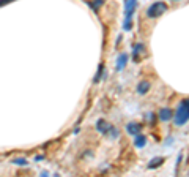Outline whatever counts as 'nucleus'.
I'll return each instance as SVG.
<instances>
[{"label": "nucleus", "instance_id": "f257e3e1", "mask_svg": "<svg viewBox=\"0 0 189 177\" xmlns=\"http://www.w3.org/2000/svg\"><path fill=\"white\" fill-rule=\"evenodd\" d=\"M175 120V125L176 126H183L188 123V119H189V101L185 98L183 101L180 103L178 109H176V112L172 115Z\"/></svg>", "mask_w": 189, "mask_h": 177}, {"label": "nucleus", "instance_id": "f03ea898", "mask_svg": "<svg viewBox=\"0 0 189 177\" xmlns=\"http://www.w3.org/2000/svg\"><path fill=\"white\" fill-rule=\"evenodd\" d=\"M165 11H167V5L164 2H154L147 8V16L153 19V18H158V16L164 14Z\"/></svg>", "mask_w": 189, "mask_h": 177}, {"label": "nucleus", "instance_id": "7ed1b4c3", "mask_svg": "<svg viewBox=\"0 0 189 177\" xmlns=\"http://www.w3.org/2000/svg\"><path fill=\"white\" fill-rule=\"evenodd\" d=\"M136 7H137V0H125V18L126 19H132Z\"/></svg>", "mask_w": 189, "mask_h": 177}, {"label": "nucleus", "instance_id": "20e7f679", "mask_svg": "<svg viewBox=\"0 0 189 177\" xmlns=\"http://www.w3.org/2000/svg\"><path fill=\"white\" fill-rule=\"evenodd\" d=\"M128 59H129V57H128V54H126V52H121L120 57L117 59V70H118V71H123L125 66H126V63H128Z\"/></svg>", "mask_w": 189, "mask_h": 177}, {"label": "nucleus", "instance_id": "39448f33", "mask_svg": "<svg viewBox=\"0 0 189 177\" xmlns=\"http://www.w3.org/2000/svg\"><path fill=\"white\" fill-rule=\"evenodd\" d=\"M158 115H159V119L162 120V122H169L172 119V115H173V111L169 109V108H162L158 112Z\"/></svg>", "mask_w": 189, "mask_h": 177}, {"label": "nucleus", "instance_id": "423d86ee", "mask_svg": "<svg viewBox=\"0 0 189 177\" xmlns=\"http://www.w3.org/2000/svg\"><path fill=\"white\" fill-rule=\"evenodd\" d=\"M140 130H142V125L136 123V122H131V123L126 125V131L129 133V135H132V136L139 135V133H140Z\"/></svg>", "mask_w": 189, "mask_h": 177}, {"label": "nucleus", "instance_id": "0eeeda50", "mask_svg": "<svg viewBox=\"0 0 189 177\" xmlns=\"http://www.w3.org/2000/svg\"><path fill=\"white\" fill-rule=\"evenodd\" d=\"M140 54H145V46H143V43H137L134 49H132V59H134V62L139 60V55Z\"/></svg>", "mask_w": 189, "mask_h": 177}, {"label": "nucleus", "instance_id": "6e6552de", "mask_svg": "<svg viewBox=\"0 0 189 177\" xmlns=\"http://www.w3.org/2000/svg\"><path fill=\"white\" fill-rule=\"evenodd\" d=\"M96 130H98L99 133H103V135H109L110 125H109V123H107V122H106V120L99 119V120H98V125H96Z\"/></svg>", "mask_w": 189, "mask_h": 177}, {"label": "nucleus", "instance_id": "1a4fd4ad", "mask_svg": "<svg viewBox=\"0 0 189 177\" xmlns=\"http://www.w3.org/2000/svg\"><path fill=\"white\" fill-rule=\"evenodd\" d=\"M134 146L137 147V149H142V147H145L147 146V138L143 136V135H136V138H134Z\"/></svg>", "mask_w": 189, "mask_h": 177}, {"label": "nucleus", "instance_id": "9d476101", "mask_svg": "<svg viewBox=\"0 0 189 177\" xmlns=\"http://www.w3.org/2000/svg\"><path fill=\"white\" fill-rule=\"evenodd\" d=\"M148 90H150V82H147V81H142L140 84L137 86V93L139 95H145Z\"/></svg>", "mask_w": 189, "mask_h": 177}, {"label": "nucleus", "instance_id": "9b49d317", "mask_svg": "<svg viewBox=\"0 0 189 177\" xmlns=\"http://www.w3.org/2000/svg\"><path fill=\"white\" fill-rule=\"evenodd\" d=\"M162 161H164V158H162V157H159V158H153L151 161L148 163V168H150V169H154V168H158V166L162 164Z\"/></svg>", "mask_w": 189, "mask_h": 177}, {"label": "nucleus", "instance_id": "f8f14e48", "mask_svg": "<svg viewBox=\"0 0 189 177\" xmlns=\"http://www.w3.org/2000/svg\"><path fill=\"white\" fill-rule=\"evenodd\" d=\"M87 3H88V7H90L93 11H98L99 7L104 3V0H94V2H87Z\"/></svg>", "mask_w": 189, "mask_h": 177}, {"label": "nucleus", "instance_id": "ddd939ff", "mask_svg": "<svg viewBox=\"0 0 189 177\" xmlns=\"http://www.w3.org/2000/svg\"><path fill=\"white\" fill-rule=\"evenodd\" d=\"M103 71H104V65L101 63V65H99L98 66V71H96V76H94V82H99V81H101V77H103Z\"/></svg>", "mask_w": 189, "mask_h": 177}, {"label": "nucleus", "instance_id": "4468645a", "mask_svg": "<svg viewBox=\"0 0 189 177\" xmlns=\"http://www.w3.org/2000/svg\"><path fill=\"white\" fill-rule=\"evenodd\" d=\"M13 163H14V164H18V166H27V164H29V161H27L25 158H14V160H13Z\"/></svg>", "mask_w": 189, "mask_h": 177}, {"label": "nucleus", "instance_id": "2eb2a0df", "mask_svg": "<svg viewBox=\"0 0 189 177\" xmlns=\"http://www.w3.org/2000/svg\"><path fill=\"white\" fill-rule=\"evenodd\" d=\"M131 27H132V19H125L123 29H125V30H131Z\"/></svg>", "mask_w": 189, "mask_h": 177}, {"label": "nucleus", "instance_id": "dca6fc26", "mask_svg": "<svg viewBox=\"0 0 189 177\" xmlns=\"http://www.w3.org/2000/svg\"><path fill=\"white\" fill-rule=\"evenodd\" d=\"M109 133H110V136H112V139H117V138H118V130L114 128V126H110Z\"/></svg>", "mask_w": 189, "mask_h": 177}, {"label": "nucleus", "instance_id": "f3484780", "mask_svg": "<svg viewBox=\"0 0 189 177\" xmlns=\"http://www.w3.org/2000/svg\"><path fill=\"white\" fill-rule=\"evenodd\" d=\"M11 2H16V0H0V7H3V5H8Z\"/></svg>", "mask_w": 189, "mask_h": 177}, {"label": "nucleus", "instance_id": "a211bd4d", "mask_svg": "<svg viewBox=\"0 0 189 177\" xmlns=\"http://www.w3.org/2000/svg\"><path fill=\"white\" fill-rule=\"evenodd\" d=\"M173 2H178V0H173Z\"/></svg>", "mask_w": 189, "mask_h": 177}]
</instances>
